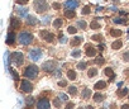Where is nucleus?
Here are the masks:
<instances>
[{"label": "nucleus", "instance_id": "3", "mask_svg": "<svg viewBox=\"0 0 129 109\" xmlns=\"http://www.w3.org/2000/svg\"><path fill=\"white\" fill-rule=\"evenodd\" d=\"M18 41H19L20 44L28 46V44H30L33 42V34L29 33V32H22L19 34V37H18Z\"/></svg>", "mask_w": 129, "mask_h": 109}, {"label": "nucleus", "instance_id": "24", "mask_svg": "<svg viewBox=\"0 0 129 109\" xmlns=\"http://www.w3.org/2000/svg\"><path fill=\"white\" fill-rule=\"evenodd\" d=\"M67 77H69L70 80H76L77 75H76V72H75L74 70H69V71H67Z\"/></svg>", "mask_w": 129, "mask_h": 109}, {"label": "nucleus", "instance_id": "49", "mask_svg": "<svg viewBox=\"0 0 129 109\" xmlns=\"http://www.w3.org/2000/svg\"><path fill=\"white\" fill-rule=\"evenodd\" d=\"M58 85H59V86H66V81H63V80H61V81L58 83Z\"/></svg>", "mask_w": 129, "mask_h": 109}, {"label": "nucleus", "instance_id": "12", "mask_svg": "<svg viewBox=\"0 0 129 109\" xmlns=\"http://www.w3.org/2000/svg\"><path fill=\"white\" fill-rule=\"evenodd\" d=\"M96 53H98L96 48H94V47H91V46H86V54H87L89 57H95Z\"/></svg>", "mask_w": 129, "mask_h": 109}, {"label": "nucleus", "instance_id": "1", "mask_svg": "<svg viewBox=\"0 0 129 109\" xmlns=\"http://www.w3.org/2000/svg\"><path fill=\"white\" fill-rule=\"evenodd\" d=\"M38 72H39V69H38L36 65H29V66H27V69L24 70L23 75H24V77H27L28 80H34V79L38 76Z\"/></svg>", "mask_w": 129, "mask_h": 109}, {"label": "nucleus", "instance_id": "46", "mask_svg": "<svg viewBox=\"0 0 129 109\" xmlns=\"http://www.w3.org/2000/svg\"><path fill=\"white\" fill-rule=\"evenodd\" d=\"M74 108H75V104H74V103H67L66 109H74Z\"/></svg>", "mask_w": 129, "mask_h": 109}, {"label": "nucleus", "instance_id": "10", "mask_svg": "<svg viewBox=\"0 0 129 109\" xmlns=\"http://www.w3.org/2000/svg\"><path fill=\"white\" fill-rule=\"evenodd\" d=\"M79 5H80L79 0H67V2L64 3V8H66V9H71V10H75Z\"/></svg>", "mask_w": 129, "mask_h": 109}, {"label": "nucleus", "instance_id": "45", "mask_svg": "<svg viewBox=\"0 0 129 109\" xmlns=\"http://www.w3.org/2000/svg\"><path fill=\"white\" fill-rule=\"evenodd\" d=\"M53 9H56V10H58V9H61V4L59 3H53Z\"/></svg>", "mask_w": 129, "mask_h": 109}, {"label": "nucleus", "instance_id": "17", "mask_svg": "<svg viewBox=\"0 0 129 109\" xmlns=\"http://www.w3.org/2000/svg\"><path fill=\"white\" fill-rule=\"evenodd\" d=\"M82 41H84V39H82V37H80V36H79V37H75V38H72L70 43H71V46L76 47V46H79V44H80Z\"/></svg>", "mask_w": 129, "mask_h": 109}, {"label": "nucleus", "instance_id": "25", "mask_svg": "<svg viewBox=\"0 0 129 109\" xmlns=\"http://www.w3.org/2000/svg\"><path fill=\"white\" fill-rule=\"evenodd\" d=\"M113 22L115 24H126V19L125 18H114Z\"/></svg>", "mask_w": 129, "mask_h": 109}, {"label": "nucleus", "instance_id": "19", "mask_svg": "<svg viewBox=\"0 0 129 109\" xmlns=\"http://www.w3.org/2000/svg\"><path fill=\"white\" fill-rule=\"evenodd\" d=\"M104 74H105V75H108V76L110 77V80H113V79L115 77L114 71H113V69H111V67H106V69L104 70Z\"/></svg>", "mask_w": 129, "mask_h": 109}, {"label": "nucleus", "instance_id": "36", "mask_svg": "<svg viewBox=\"0 0 129 109\" xmlns=\"http://www.w3.org/2000/svg\"><path fill=\"white\" fill-rule=\"evenodd\" d=\"M77 27L81 28V29H85V28H86V22H85V20H79V22H77Z\"/></svg>", "mask_w": 129, "mask_h": 109}, {"label": "nucleus", "instance_id": "28", "mask_svg": "<svg viewBox=\"0 0 129 109\" xmlns=\"http://www.w3.org/2000/svg\"><path fill=\"white\" fill-rule=\"evenodd\" d=\"M100 27H101V25H100V23H98L96 20H94V22H91V23H90V28H91V29H99Z\"/></svg>", "mask_w": 129, "mask_h": 109}, {"label": "nucleus", "instance_id": "44", "mask_svg": "<svg viewBox=\"0 0 129 109\" xmlns=\"http://www.w3.org/2000/svg\"><path fill=\"white\" fill-rule=\"evenodd\" d=\"M59 42H61V43H66V42H67V38L64 37L62 33H59Z\"/></svg>", "mask_w": 129, "mask_h": 109}, {"label": "nucleus", "instance_id": "34", "mask_svg": "<svg viewBox=\"0 0 129 109\" xmlns=\"http://www.w3.org/2000/svg\"><path fill=\"white\" fill-rule=\"evenodd\" d=\"M69 93L71 95H76L77 94V88L76 86H69Z\"/></svg>", "mask_w": 129, "mask_h": 109}, {"label": "nucleus", "instance_id": "31", "mask_svg": "<svg viewBox=\"0 0 129 109\" xmlns=\"http://www.w3.org/2000/svg\"><path fill=\"white\" fill-rule=\"evenodd\" d=\"M90 12H91V7L90 5H86V7H84L82 8V14H85V15H87V14H90Z\"/></svg>", "mask_w": 129, "mask_h": 109}, {"label": "nucleus", "instance_id": "56", "mask_svg": "<svg viewBox=\"0 0 129 109\" xmlns=\"http://www.w3.org/2000/svg\"><path fill=\"white\" fill-rule=\"evenodd\" d=\"M128 37H129V29H128Z\"/></svg>", "mask_w": 129, "mask_h": 109}, {"label": "nucleus", "instance_id": "21", "mask_svg": "<svg viewBox=\"0 0 129 109\" xmlns=\"http://www.w3.org/2000/svg\"><path fill=\"white\" fill-rule=\"evenodd\" d=\"M109 34L111 37H120L121 36V31L120 29H110L109 31Z\"/></svg>", "mask_w": 129, "mask_h": 109}, {"label": "nucleus", "instance_id": "58", "mask_svg": "<svg viewBox=\"0 0 129 109\" xmlns=\"http://www.w3.org/2000/svg\"><path fill=\"white\" fill-rule=\"evenodd\" d=\"M80 109H81V108H80Z\"/></svg>", "mask_w": 129, "mask_h": 109}, {"label": "nucleus", "instance_id": "30", "mask_svg": "<svg viewBox=\"0 0 129 109\" xmlns=\"http://www.w3.org/2000/svg\"><path fill=\"white\" fill-rule=\"evenodd\" d=\"M71 56L75 57V59L80 57V56H81V49H75V51H72V52H71Z\"/></svg>", "mask_w": 129, "mask_h": 109}, {"label": "nucleus", "instance_id": "13", "mask_svg": "<svg viewBox=\"0 0 129 109\" xmlns=\"http://www.w3.org/2000/svg\"><path fill=\"white\" fill-rule=\"evenodd\" d=\"M14 41H15V33L13 31H9V33L7 36V43L8 44H13Z\"/></svg>", "mask_w": 129, "mask_h": 109}, {"label": "nucleus", "instance_id": "41", "mask_svg": "<svg viewBox=\"0 0 129 109\" xmlns=\"http://www.w3.org/2000/svg\"><path fill=\"white\" fill-rule=\"evenodd\" d=\"M67 32H69L70 34H75V33L77 32V29H76L75 27H71V25H70V27L67 28Z\"/></svg>", "mask_w": 129, "mask_h": 109}, {"label": "nucleus", "instance_id": "48", "mask_svg": "<svg viewBox=\"0 0 129 109\" xmlns=\"http://www.w3.org/2000/svg\"><path fill=\"white\" fill-rule=\"evenodd\" d=\"M104 48H105L104 44H99V46H98V49H99V51H104Z\"/></svg>", "mask_w": 129, "mask_h": 109}, {"label": "nucleus", "instance_id": "33", "mask_svg": "<svg viewBox=\"0 0 129 109\" xmlns=\"http://www.w3.org/2000/svg\"><path fill=\"white\" fill-rule=\"evenodd\" d=\"M86 66H87V64H86L85 61H81V62L77 64V69H79V70H85Z\"/></svg>", "mask_w": 129, "mask_h": 109}, {"label": "nucleus", "instance_id": "42", "mask_svg": "<svg viewBox=\"0 0 129 109\" xmlns=\"http://www.w3.org/2000/svg\"><path fill=\"white\" fill-rule=\"evenodd\" d=\"M59 100H61L59 98H57V99L53 100V105H54L56 108H61V101H59Z\"/></svg>", "mask_w": 129, "mask_h": 109}, {"label": "nucleus", "instance_id": "37", "mask_svg": "<svg viewBox=\"0 0 129 109\" xmlns=\"http://www.w3.org/2000/svg\"><path fill=\"white\" fill-rule=\"evenodd\" d=\"M95 62H96L98 65H103V64L105 62V60H104V57H103V56H99V57H96V59H95Z\"/></svg>", "mask_w": 129, "mask_h": 109}, {"label": "nucleus", "instance_id": "47", "mask_svg": "<svg viewBox=\"0 0 129 109\" xmlns=\"http://www.w3.org/2000/svg\"><path fill=\"white\" fill-rule=\"evenodd\" d=\"M29 2V0H17V3L18 4H20V5H23V4H27Z\"/></svg>", "mask_w": 129, "mask_h": 109}, {"label": "nucleus", "instance_id": "50", "mask_svg": "<svg viewBox=\"0 0 129 109\" xmlns=\"http://www.w3.org/2000/svg\"><path fill=\"white\" fill-rule=\"evenodd\" d=\"M119 14H120V15H126L128 13H126L125 10H119Z\"/></svg>", "mask_w": 129, "mask_h": 109}, {"label": "nucleus", "instance_id": "35", "mask_svg": "<svg viewBox=\"0 0 129 109\" xmlns=\"http://www.w3.org/2000/svg\"><path fill=\"white\" fill-rule=\"evenodd\" d=\"M33 104H34V99L32 96H28L27 98V105H28V108H32Z\"/></svg>", "mask_w": 129, "mask_h": 109}, {"label": "nucleus", "instance_id": "20", "mask_svg": "<svg viewBox=\"0 0 129 109\" xmlns=\"http://www.w3.org/2000/svg\"><path fill=\"white\" fill-rule=\"evenodd\" d=\"M64 17L69 18V19H72V18L76 17V13L74 10H71V9H66V12H64Z\"/></svg>", "mask_w": 129, "mask_h": 109}, {"label": "nucleus", "instance_id": "15", "mask_svg": "<svg viewBox=\"0 0 129 109\" xmlns=\"http://www.w3.org/2000/svg\"><path fill=\"white\" fill-rule=\"evenodd\" d=\"M106 86V81H104V80H99L95 85H94V89L95 90H101V89H104Z\"/></svg>", "mask_w": 129, "mask_h": 109}, {"label": "nucleus", "instance_id": "32", "mask_svg": "<svg viewBox=\"0 0 129 109\" xmlns=\"http://www.w3.org/2000/svg\"><path fill=\"white\" fill-rule=\"evenodd\" d=\"M49 20H51V15H46V17H43V18L41 19V23L46 25V24L49 23Z\"/></svg>", "mask_w": 129, "mask_h": 109}, {"label": "nucleus", "instance_id": "8", "mask_svg": "<svg viewBox=\"0 0 129 109\" xmlns=\"http://www.w3.org/2000/svg\"><path fill=\"white\" fill-rule=\"evenodd\" d=\"M37 109H51V103L47 98H41L37 101Z\"/></svg>", "mask_w": 129, "mask_h": 109}, {"label": "nucleus", "instance_id": "39", "mask_svg": "<svg viewBox=\"0 0 129 109\" xmlns=\"http://www.w3.org/2000/svg\"><path fill=\"white\" fill-rule=\"evenodd\" d=\"M128 91H129V90H128L126 88H124V89H123L121 91H119V93H118V95H119L120 98H123V96H125V95L128 94Z\"/></svg>", "mask_w": 129, "mask_h": 109}, {"label": "nucleus", "instance_id": "53", "mask_svg": "<svg viewBox=\"0 0 129 109\" xmlns=\"http://www.w3.org/2000/svg\"><path fill=\"white\" fill-rule=\"evenodd\" d=\"M120 109H129V105H128V104H124V105H123Z\"/></svg>", "mask_w": 129, "mask_h": 109}, {"label": "nucleus", "instance_id": "5", "mask_svg": "<svg viewBox=\"0 0 129 109\" xmlns=\"http://www.w3.org/2000/svg\"><path fill=\"white\" fill-rule=\"evenodd\" d=\"M10 59H12V62H13L14 65L20 66V65L24 62V54H23L22 52H19V51H15V52L12 53Z\"/></svg>", "mask_w": 129, "mask_h": 109}, {"label": "nucleus", "instance_id": "27", "mask_svg": "<svg viewBox=\"0 0 129 109\" xmlns=\"http://www.w3.org/2000/svg\"><path fill=\"white\" fill-rule=\"evenodd\" d=\"M96 75H98V70H96L95 67L89 69V72H87V76H89V77H95Z\"/></svg>", "mask_w": 129, "mask_h": 109}, {"label": "nucleus", "instance_id": "54", "mask_svg": "<svg viewBox=\"0 0 129 109\" xmlns=\"http://www.w3.org/2000/svg\"><path fill=\"white\" fill-rule=\"evenodd\" d=\"M86 109H94V108H92L91 105H87V106H86Z\"/></svg>", "mask_w": 129, "mask_h": 109}, {"label": "nucleus", "instance_id": "43", "mask_svg": "<svg viewBox=\"0 0 129 109\" xmlns=\"http://www.w3.org/2000/svg\"><path fill=\"white\" fill-rule=\"evenodd\" d=\"M123 60L125 62H129V51H126V52L123 53Z\"/></svg>", "mask_w": 129, "mask_h": 109}, {"label": "nucleus", "instance_id": "40", "mask_svg": "<svg viewBox=\"0 0 129 109\" xmlns=\"http://www.w3.org/2000/svg\"><path fill=\"white\" fill-rule=\"evenodd\" d=\"M58 98H59L61 100H63V101H67V100H69V96H67L66 94H63V93H59Z\"/></svg>", "mask_w": 129, "mask_h": 109}, {"label": "nucleus", "instance_id": "29", "mask_svg": "<svg viewBox=\"0 0 129 109\" xmlns=\"http://www.w3.org/2000/svg\"><path fill=\"white\" fill-rule=\"evenodd\" d=\"M91 39L92 41H96V42H101L104 38H103L101 34H94V36H91Z\"/></svg>", "mask_w": 129, "mask_h": 109}, {"label": "nucleus", "instance_id": "2", "mask_svg": "<svg viewBox=\"0 0 129 109\" xmlns=\"http://www.w3.org/2000/svg\"><path fill=\"white\" fill-rule=\"evenodd\" d=\"M33 8H34V10H36L37 13L43 14L44 12H47V10H48L49 5L47 4L46 0H34V3H33Z\"/></svg>", "mask_w": 129, "mask_h": 109}, {"label": "nucleus", "instance_id": "55", "mask_svg": "<svg viewBox=\"0 0 129 109\" xmlns=\"http://www.w3.org/2000/svg\"><path fill=\"white\" fill-rule=\"evenodd\" d=\"M113 2H114V3H119V0H113Z\"/></svg>", "mask_w": 129, "mask_h": 109}, {"label": "nucleus", "instance_id": "51", "mask_svg": "<svg viewBox=\"0 0 129 109\" xmlns=\"http://www.w3.org/2000/svg\"><path fill=\"white\" fill-rule=\"evenodd\" d=\"M110 10H113V12H119L116 7H110Z\"/></svg>", "mask_w": 129, "mask_h": 109}, {"label": "nucleus", "instance_id": "7", "mask_svg": "<svg viewBox=\"0 0 129 109\" xmlns=\"http://www.w3.org/2000/svg\"><path fill=\"white\" fill-rule=\"evenodd\" d=\"M41 57H42V51L39 48H33L29 51V59L32 61H38L41 60Z\"/></svg>", "mask_w": 129, "mask_h": 109}, {"label": "nucleus", "instance_id": "18", "mask_svg": "<svg viewBox=\"0 0 129 109\" xmlns=\"http://www.w3.org/2000/svg\"><path fill=\"white\" fill-rule=\"evenodd\" d=\"M121 46H123V42H121L120 39H116L115 42L111 43V48H113V49H120Z\"/></svg>", "mask_w": 129, "mask_h": 109}, {"label": "nucleus", "instance_id": "38", "mask_svg": "<svg viewBox=\"0 0 129 109\" xmlns=\"http://www.w3.org/2000/svg\"><path fill=\"white\" fill-rule=\"evenodd\" d=\"M10 74L13 75V79H14L15 81H18V80H19V75H18V72H17L15 70H10Z\"/></svg>", "mask_w": 129, "mask_h": 109}, {"label": "nucleus", "instance_id": "26", "mask_svg": "<svg viewBox=\"0 0 129 109\" xmlns=\"http://www.w3.org/2000/svg\"><path fill=\"white\" fill-rule=\"evenodd\" d=\"M62 24H63V20H62L61 18H57V19L53 22V27H54V28H61Z\"/></svg>", "mask_w": 129, "mask_h": 109}, {"label": "nucleus", "instance_id": "57", "mask_svg": "<svg viewBox=\"0 0 129 109\" xmlns=\"http://www.w3.org/2000/svg\"><path fill=\"white\" fill-rule=\"evenodd\" d=\"M100 109H104V108H100Z\"/></svg>", "mask_w": 129, "mask_h": 109}, {"label": "nucleus", "instance_id": "16", "mask_svg": "<svg viewBox=\"0 0 129 109\" xmlns=\"http://www.w3.org/2000/svg\"><path fill=\"white\" fill-rule=\"evenodd\" d=\"M27 20H28V22H27V24H28V25H36V24L38 23L37 18H36V17H33V15H28V17H27Z\"/></svg>", "mask_w": 129, "mask_h": 109}, {"label": "nucleus", "instance_id": "14", "mask_svg": "<svg viewBox=\"0 0 129 109\" xmlns=\"http://www.w3.org/2000/svg\"><path fill=\"white\" fill-rule=\"evenodd\" d=\"M17 13L20 18H24V17H28V9L27 8H17Z\"/></svg>", "mask_w": 129, "mask_h": 109}, {"label": "nucleus", "instance_id": "6", "mask_svg": "<svg viewBox=\"0 0 129 109\" xmlns=\"http://www.w3.org/2000/svg\"><path fill=\"white\" fill-rule=\"evenodd\" d=\"M39 37L43 39V41H46V42H53V39H54V34L52 33V32H49V31H46V29H43V31H41L39 32Z\"/></svg>", "mask_w": 129, "mask_h": 109}, {"label": "nucleus", "instance_id": "4", "mask_svg": "<svg viewBox=\"0 0 129 109\" xmlns=\"http://www.w3.org/2000/svg\"><path fill=\"white\" fill-rule=\"evenodd\" d=\"M58 67H59L58 64H57L56 61H53V60L47 61V62H44V64L42 65V70H43L44 72H56V70H57Z\"/></svg>", "mask_w": 129, "mask_h": 109}, {"label": "nucleus", "instance_id": "22", "mask_svg": "<svg viewBox=\"0 0 129 109\" xmlns=\"http://www.w3.org/2000/svg\"><path fill=\"white\" fill-rule=\"evenodd\" d=\"M91 96V90L89 89V88H85L84 90H82V98L84 99H89Z\"/></svg>", "mask_w": 129, "mask_h": 109}, {"label": "nucleus", "instance_id": "52", "mask_svg": "<svg viewBox=\"0 0 129 109\" xmlns=\"http://www.w3.org/2000/svg\"><path fill=\"white\" fill-rule=\"evenodd\" d=\"M101 10H103V7H96V12L98 13H100Z\"/></svg>", "mask_w": 129, "mask_h": 109}, {"label": "nucleus", "instance_id": "9", "mask_svg": "<svg viewBox=\"0 0 129 109\" xmlns=\"http://www.w3.org/2000/svg\"><path fill=\"white\" fill-rule=\"evenodd\" d=\"M33 89V85L30 83V80H23L20 81V90L24 93H30Z\"/></svg>", "mask_w": 129, "mask_h": 109}, {"label": "nucleus", "instance_id": "23", "mask_svg": "<svg viewBox=\"0 0 129 109\" xmlns=\"http://www.w3.org/2000/svg\"><path fill=\"white\" fill-rule=\"evenodd\" d=\"M103 100H104V95H103L101 93H96V94L94 95V101L100 103V101H103Z\"/></svg>", "mask_w": 129, "mask_h": 109}, {"label": "nucleus", "instance_id": "11", "mask_svg": "<svg viewBox=\"0 0 129 109\" xmlns=\"http://www.w3.org/2000/svg\"><path fill=\"white\" fill-rule=\"evenodd\" d=\"M19 27H20V20L15 19V18H10V31L18 29Z\"/></svg>", "mask_w": 129, "mask_h": 109}]
</instances>
